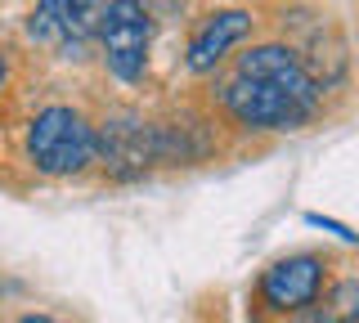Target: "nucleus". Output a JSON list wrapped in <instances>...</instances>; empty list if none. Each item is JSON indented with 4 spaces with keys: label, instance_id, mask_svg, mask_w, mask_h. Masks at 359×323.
Wrapping results in <instances>:
<instances>
[{
    "label": "nucleus",
    "instance_id": "obj_4",
    "mask_svg": "<svg viewBox=\"0 0 359 323\" xmlns=\"http://www.w3.org/2000/svg\"><path fill=\"white\" fill-rule=\"evenodd\" d=\"M99 14L104 0H36V9L27 14V36L50 50L76 54L99 32Z\"/></svg>",
    "mask_w": 359,
    "mask_h": 323
},
{
    "label": "nucleus",
    "instance_id": "obj_7",
    "mask_svg": "<svg viewBox=\"0 0 359 323\" xmlns=\"http://www.w3.org/2000/svg\"><path fill=\"white\" fill-rule=\"evenodd\" d=\"M247 36H252V14H247V9H216V14H207L198 23V32L189 36L184 68L198 72V76L216 72V63Z\"/></svg>",
    "mask_w": 359,
    "mask_h": 323
},
{
    "label": "nucleus",
    "instance_id": "obj_2",
    "mask_svg": "<svg viewBox=\"0 0 359 323\" xmlns=\"http://www.w3.org/2000/svg\"><path fill=\"white\" fill-rule=\"evenodd\" d=\"M220 104L247 130H297L314 117L319 99L283 90L278 81H265V76H238L233 72L220 85Z\"/></svg>",
    "mask_w": 359,
    "mask_h": 323
},
{
    "label": "nucleus",
    "instance_id": "obj_3",
    "mask_svg": "<svg viewBox=\"0 0 359 323\" xmlns=\"http://www.w3.org/2000/svg\"><path fill=\"white\" fill-rule=\"evenodd\" d=\"M99 46H104V63L117 81L135 85L149 68V46H153V14L144 0H104L99 14Z\"/></svg>",
    "mask_w": 359,
    "mask_h": 323
},
{
    "label": "nucleus",
    "instance_id": "obj_12",
    "mask_svg": "<svg viewBox=\"0 0 359 323\" xmlns=\"http://www.w3.org/2000/svg\"><path fill=\"white\" fill-rule=\"evenodd\" d=\"M5 81H9V59L0 54V90H5Z\"/></svg>",
    "mask_w": 359,
    "mask_h": 323
},
{
    "label": "nucleus",
    "instance_id": "obj_6",
    "mask_svg": "<svg viewBox=\"0 0 359 323\" xmlns=\"http://www.w3.org/2000/svg\"><path fill=\"white\" fill-rule=\"evenodd\" d=\"M319 287H323V261L310 256V252L283 256V261H274L261 274V301L269 310H278V315L314 305V301H319Z\"/></svg>",
    "mask_w": 359,
    "mask_h": 323
},
{
    "label": "nucleus",
    "instance_id": "obj_1",
    "mask_svg": "<svg viewBox=\"0 0 359 323\" xmlns=\"http://www.w3.org/2000/svg\"><path fill=\"white\" fill-rule=\"evenodd\" d=\"M27 158L41 175H81L95 162V126L67 104H50L27 126Z\"/></svg>",
    "mask_w": 359,
    "mask_h": 323
},
{
    "label": "nucleus",
    "instance_id": "obj_8",
    "mask_svg": "<svg viewBox=\"0 0 359 323\" xmlns=\"http://www.w3.org/2000/svg\"><path fill=\"white\" fill-rule=\"evenodd\" d=\"M238 76H265V81H278L283 90L323 99V85L314 81V72L301 63V54L283 46V41H265V46H252L247 54H238Z\"/></svg>",
    "mask_w": 359,
    "mask_h": 323
},
{
    "label": "nucleus",
    "instance_id": "obj_5",
    "mask_svg": "<svg viewBox=\"0 0 359 323\" xmlns=\"http://www.w3.org/2000/svg\"><path fill=\"white\" fill-rule=\"evenodd\" d=\"M95 158L112 175H140L149 162L162 158V130L135 117H112L95 130Z\"/></svg>",
    "mask_w": 359,
    "mask_h": 323
},
{
    "label": "nucleus",
    "instance_id": "obj_9",
    "mask_svg": "<svg viewBox=\"0 0 359 323\" xmlns=\"http://www.w3.org/2000/svg\"><path fill=\"white\" fill-rule=\"evenodd\" d=\"M314 319L319 323H359V278H341L314 301Z\"/></svg>",
    "mask_w": 359,
    "mask_h": 323
},
{
    "label": "nucleus",
    "instance_id": "obj_10",
    "mask_svg": "<svg viewBox=\"0 0 359 323\" xmlns=\"http://www.w3.org/2000/svg\"><path fill=\"white\" fill-rule=\"evenodd\" d=\"M306 225H314V229H328V233H337V238H346V242H359V233H355L351 225H341V220H328V216H319V211H310V216H306Z\"/></svg>",
    "mask_w": 359,
    "mask_h": 323
},
{
    "label": "nucleus",
    "instance_id": "obj_11",
    "mask_svg": "<svg viewBox=\"0 0 359 323\" xmlns=\"http://www.w3.org/2000/svg\"><path fill=\"white\" fill-rule=\"evenodd\" d=\"M18 323H59V319H50V315H22Z\"/></svg>",
    "mask_w": 359,
    "mask_h": 323
}]
</instances>
